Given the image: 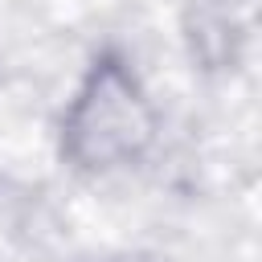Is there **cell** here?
I'll use <instances>...</instances> for the list:
<instances>
[{"mask_svg": "<svg viewBox=\"0 0 262 262\" xmlns=\"http://www.w3.org/2000/svg\"><path fill=\"white\" fill-rule=\"evenodd\" d=\"M160 131V111L119 49H102L61 111V160L90 176H111L139 164Z\"/></svg>", "mask_w": 262, "mask_h": 262, "instance_id": "1", "label": "cell"}]
</instances>
